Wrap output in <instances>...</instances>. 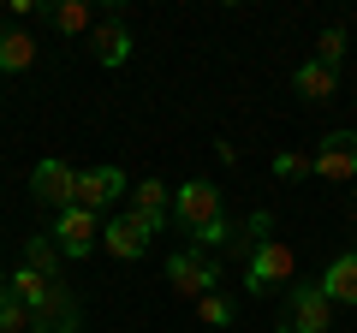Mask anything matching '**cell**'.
Segmentation results:
<instances>
[{"instance_id": "cell-1", "label": "cell", "mask_w": 357, "mask_h": 333, "mask_svg": "<svg viewBox=\"0 0 357 333\" xmlns=\"http://www.w3.org/2000/svg\"><path fill=\"white\" fill-rule=\"evenodd\" d=\"M173 215H178V226L191 232V238H203L208 226H220V220H227V215H220V191H215L208 179L178 185V191H173Z\"/></svg>"}, {"instance_id": "cell-2", "label": "cell", "mask_w": 357, "mask_h": 333, "mask_svg": "<svg viewBox=\"0 0 357 333\" xmlns=\"http://www.w3.org/2000/svg\"><path fill=\"white\" fill-rule=\"evenodd\" d=\"M328 321H333V297L321 292V280H316V286L298 280V286H292V297H286L280 333H328Z\"/></svg>"}, {"instance_id": "cell-3", "label": "cell", "mask_w": 357, "mask_h": 333, "mask_svg": "<svg viewBox=\"0 0 357 333\" xmlns=\"http://www.w3.org/2000/svg\"><path fill=\"white\" fill-rule=\"evenodd\" d=\"M292 274H298V256L286 250L280 238H262V244H256V256L244 262V286H250V292H274V286H292Z\"/></svg>"}, {"instance_id": "cell-4", "label": "cell", "mask_w": 357, "mask_h": 333, "mask_svg": "<svg viewBox=\"0 0 357 333\" xmlns=\"http://www.w3.org/2000/svg\"><path fill=\"white\" fill-rule=\"evenodd\" d=\"M30 196H36L42 208H72L77 203V166L60 161V155H48V161H36V173H30Z\"/></svg>"}, {"instance_id": "cell-5", "label": "cell", "mask_w": 357, "mask_h": 333, "mask_svg": "<svg viewBox=\"0 0 357 333\" xmlns=\"http://www.w3.org/2000/svg\"><path fill=\"white\" fill-rule=\"evenodd\" d=\"M119 196H131V185H126V173H119L114 161H107V166H84V173H77V208H89L96 220H102Z\"/></svg>"}, {"instance_id": "cell-6", "label": "cell", "mask_w": 357, "mask_h": 333, "mask_svg": "<svg viewBox=\"0 0 357 333\" xmlns=\"http://www.w3.org/2000/svg\"><path fill=\"white\" fill-rule=\"evenodd\" d=\"M54 244H60V256H89V250H96V244H102V220L89 215V208H60V215H54V232H48Z\"/></svg>"}, {"instance_id": "cell-7", "label": "cell", "mask_w": 357, "mask_h": 333, "mask_svg": "<svg viewBox=\"0 0 357 333\" xmlns=\"http://www.w3.org/2000/svg\"><path fill=\"white\" fill-rule=\"evenodd\" d=\"M215 280H220V274H215V262H203V250H178V256H167V286H173L178 297H191V304L215 292Z\"/></svg>"}, {"instance_id": "cell-8", "label": "cell", "mask_w": 357, "mask_h": 333, "mask_svg": "<svg viewBox=\"0 0 357 333\" xmlns=\"http://www.w3.org/2000/svg\"><path fill=\"white\" fill-rule=\"evenodd\" d=\"M316 179H328V185L357 179V131H328V137H321V149H316Z\"/></svg>"}, {"instance_id": "cell-9", "label": "cell", "mask_w": 357, "mask_h": 333, "mask_svg": "<svg viewBox=\"0 0 357 333\" xmlns=\"http://www.w3.org/2000/svg\"><path fill=\"white\" fill-rule=\"evenodd\" d=\"M149 238H155V232L143 226V220L131 215V208H126V215H107V226H102L107 256H119V262H137L143 250H149Z\"/></svg>"}, {"instance_id": "cell-10", "label": "cell", "mask_w": 357, "mask_h": 333, "mask_svg": "<svg viewBox=\"0 0 357 333\" xmlns=\"http://www.w3.org/2000/svg\"><path fill=\"white\" fill-rule=\"evenodd\" d=\"M36 316V333H77V304H72V292H66L60 280L42 292V304L30 309Z\"/></svg>"}, {"instance_id": "cell-11", "label": "cell", "mask_w": 357, "mask_h": 333, "mask_svg": "<svg viewBox=\"0 0 357 333\" xmlns=\"http://www.w3.org/2000/svg\"><path fill=\"white\" fill-rule=\"evenodd\" d=\"M131 215H137L149 232H161V226H167V215H173V191H167L161 179H143V185H131Z\"/></svg>"}, {"instance_id": "cell-12", "label": "cell", "mask_w": 357, "mask_h": 333, "mask_svg": "<svg viewBox=\"0 0 357 333\" xmlns=\"http://www.w3.org/2000/svg\"><path fill=\"white\" fill-rule=\"evenodd\" d=\"M292 90L304 95V102H333V95H340V72L321 65V60H304V65L292 72Z\"/></svg>"}, {"instance_id": "cell-13", "label": "cell", "mask_w": 357, "mask_h": 333, "mask_svg": "<svg viewBox=\"0 0 357 333\" xmlns=\"http://www.w3.org/2000/svg\"><path fill=\"white\" fill-rule=\"evenodd\" d=\"M89 48H96V60L114 72V65L131 60V30L119 24V18H107V24H96V36H89Z\"/></svg>"}, {"instance_id": "cell-14", "label": "cell", "mask_w": 357, "mask_h": 333, "mask_svg": "<svg viewBox=\"0 0 357 333\" xmlns=\"http://www.w3.org/2000/svg\"><path fill=\"white\" fill-rule=\"evenodd\" d=\"M321 292H328L333 304H357V250H345V256L328 262V274H321Z\"/></svg>"}, {"instance_id": "cell-15", "label": "cell", "mask_w": 357, "mask_h": 333, "mask_svg": "<svg viewBox=\"0 0 357 333\" xmlns=\"http://www.w3.org/2000/svg\"><path fill=\"white\" fill-rule=\"evenodd\" d=\"M48 24L60 30V36H96V13H89L84 0H60V6H48Z\"/></svg>"}, {"instance_id": "cell-16", "label": "cell", "mask_w": 357, "mask_h": 333, "mask_svg": "<svg viewBox=\"0 0 357 333\" xmlns=\"http://www.w3.org/2000/svg\"><path fill=\"white\" fill-rule=\"evenodd\" d=\"M36 65V42L24 30H6L0 24V72H30Z\"/></svg>"}, {"instance_id": "cell-17", "label": "cell", "mask_w": 357, "mask_h": 333, "mask_svg": "<svg viewBox=\"0 0 357 333\" xmlns=\"http://www.w3.org/2000/svg\"><path fill=\"white\" fill-rule=\"evenodd\" d=\"M24 268H36L42 280H60V244L42 232V238H24Z\"/></svg>"}, {"instance_id": "cell-18", "label": "cell", "mask_w": 357, "mask_h": 333, "mask_svg": "<svg viewBox=\"0 0 357 333\" xmlns=\"http://www.w3.org/2000/svg\"><path fill=\"white\" fill-rule=\"evenodd\" d=\"M48 286H54V280H42L36 268H13V280H6V292H13V297H18V304H24V309H36Z\"/></svg>"}, {"instance_id": "cell-19", "label": "cell", "mask_w": 357, "mask_h": 333, "mask_svg": "<svg viewBox=\"0 0 357 333\" xmlns=\"http://www.w3.org/2000/svg\"><path fill=\"white\" fill-rule=\"evenodd\" d=\"M197 321H203V327H227V321H232V297H227V292L197 297Z\"/></svg>"}, {"instance_id": "cell-20", "label": "cell", "mask_w": 357, "mask_h": 333, "mask_svg": "<svg viewBox=\"0 0 357 333\" xmlns=\"http://www.w3.org/2000/svg\"><path fill=\"white\" fill-rule=\"evenodd\" d=\"M316 60L340 72V60H345V30H340V24H328V30L316 36Z\"/></svg>"}, {"instance_id": "cell-21", "label": "cell", "mask_w": 357, "mask_h": 333, "mask_svg": "<svg viewBox=\"0 0 357 333\" xmlns=\"http://www.w3.org/2000/svg\"><path fill=\"white\" fill-rule=\"evenodd\" d=\"M0 333H36V316H30L18 297H6V304H0Z\"/></svg>"}, {"instance_id": "cell-22", "label": "cell", "mask_w": 357, "mask_h": 333, "mask_svg": "<svg viewBox=\"0 0 357 333\" xmlns=\"http://www.w3.org/2000/svg\"><path fill=\"white\" fill-rule=\"evenodd\" d=\"M274 173L280 179H304V173H316V161H304V155H274Z\"/></svg>"}, {"instance_id": "cell-23", "label": "cell", "mask_w": 357, "mask_h": 333, "mask_svg": "<svg viewBox=\"0 0 357 333\" xmlns=\"http://www.w3.org/2000/svg\"><path fill=\"white\" fill-rule=\"evenodd\" d=\"M6 280H13V274H6V268H0V304H6V297H13V292H6Z\"/></svg>"}]
</instances>
